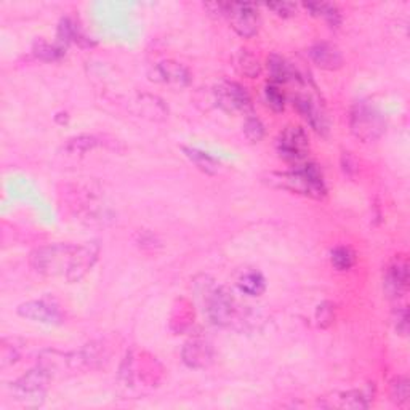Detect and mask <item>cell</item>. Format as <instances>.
I'll return each mask as SVG.
<instances>
[{
  "label": "cell",
  "instance_id": "6da1fadb",
  "mask_svg": "<svg viewBox=\"0 0 410 410\" xmlns=\"http://www.w3.org/2000/svg\"><path fill=\"white\" fill-rule=\"evenodd\" d=\"M100 245L87 242L84 245L52 244L39 247L31 253V266L47 278H64L77 282L98 260Z\"/></svg>",
  "mask_w": 410,
  "mask_h": 410
},
{
  "label": "cell",
  "instance_id": "7a4b0ae2",
  "mask_svg": "<svg viewBox=\"0 0 410 410\" xmlns=\"http://www.w3.org/2000/svg\"><path fill=\"white\" fill-rule=\"evenodd\" d=\"M266 181L278 190L290 191L311 199H324L327 194L326 183L321 170L314 164L298 165L290 172H276L269 174Z\"/></svg>",
  "mask_w": 410,
  "mask_h": 410
},
{
  "label": "cell",
  "instance_id": "3957f363",
  "mask_svg": "<svg viewBox=\"0 0 410 410\" xmlns=\"http://www.w3.org/2000/svg\"><path fill=\"white\" fill-rule=\"evenodd\" d=\"M349 128L356 138L369 143L385 133L386 122L379 107L370 105L369 101H358L349 114Z\"/></svg>",
  "mask_w": 410,
  "mask_h": 410
},
{
  "label": "cell",
  "instance_id": "277c9868",
  "mask_svg": "<svg viewBox=\"0 0 410 410\" xmlns=\"http://www.w3.org/2000/svg\"><path fill=\"white\" fill-rule=\"evenodd\" d=\"M50 380L52 377L40 365H37L12 383L13 397L26 407H39L44 402Z\"/></svg>",
  "mask_w": 410,
  "mask_h": 410
},
{
  "label": "cell",
  "instance_id": "5b68a950",
  "mask_svg": "<svg viewBox=\"0 0 410 410\" xmlns=\"http://www.w3.org/2000/svg\"><path fill=\"white\" fill-rule=\"evenodd\" d=\"M221 15L229 20L233 28L241 37H253L258 32L260 16H258V7L255 3H220Z\"/></svg>",
  "mask_w": 410,
  "mask_h": 410
},
{
  "label": "cell",
  "instance_id": "8992f818",
  "mask_svg": "<svg viewBox=\"0 0 410 410\" xmlns=\"http://www.w3.org/2000/svg\"><path fill=\"white\" fill-rule=\"evenodd\" d=\"M215 96H217V102L221 109L229 112V114H244L252 116L253 111V102L244 87L237 82H229V80H223L215 87Z\"/></svg>",
  "mask_w": 410,
  "mask_h": 410
},
{
  "label": "cell",
  "instance_id": "52a82bcc",
  "mask_svg": "<svg viewBox=\"0 0 410 410\" xmlns=\"http://www.w3.org/2000/svg\"><path fill=\"white\" fill-rule=\"evenodd\" d=\"M294 106L300 112V116L310 123L312 130L319 135H327L331 123H328L327 112L324 109L322 102L317 100V96L312 95L311 91H300L294 98Z\"/></svg>",
  "mask_w": 410,
  "mask_h": 410
},
{
  "label": "cell",
  "instance_id": "ba28073f",
  "mask_svg": "<svg viewBox=\"0 0 410 410\" xmlns=\"http://www.w3.org/2000/svg\"><path fill=\"white\" fill-rule=\"evenodd\" d=\"M310 151L308 135L301 127H287L278 138V153L280 159L298 164Z\"/></svg>",
  "mask_w": 410,
  "mask_h": 410
},
{
  "label": "cell",
  "instance_id": "9c48e42d",
  "mask_svg": "<svg viewBox=\"0 0 410 410\" xmlns=\"http://www.w3.org/2000/svg\"><path fill=\"white\" fill-rule=\"evenodd\" d=\"M205 312L215 326H229L236 314L234 300L225 289H213L205 300Z\"/></svg>",
  "mask_w": 410,
  "mask_h": 410
},
{
  "label": "cell",
  "instance_id": "30bf717a",
  "mask_svg": "<svg viewBox=\"0 0 410 410\" xmlns=\"http://www.w3.org/2000/svg\"><path fill=\"white\" fill-rule=\"evenodd\" d=\"M18 314L24 319L32 322L47 324V326H58L63 322V314L55 305L48 303L45 300L28 301L18 306Z\"/></svg>",
  "mask_w": 410,
  "mask_h": 410
},
{
  "label": "cell",
  "instance_id": "8fae6325",
  "mask_svg": "<svg viewBox=\"0 0 410 410\" xmlns=\"http://www.w3.org/2000/svg\"><path fill=\"white\" fill-rule=\"evenodd\" d=\"M383 287L390 298H401L409 287V264L404 258H397L386 268Z\"/></svg>",
  "mask_w": 410,
  "mask_h": 410
},
{
  "label": "cell",
  "instance_id": "7c38bea8",
  "mask_svg": "<svg viewBox=\"0 0 410 410\" xmlns=\"http://www.w3.org/2000/svg\"><path fill=\"white\" fill-rule=\"evenodd\" d=\"M183 360L191 369H205L213 363V348L202 338H192L183 348Z\"/></svg>",
  "mask_w": 410,
  "mask_h": 410
},
{
  "label": "cell",
  "instance_id": "4fadbf2b",
  "mask_svg": "<svg viewBox=\"0 0 410 410\" xmlns=\"http://www.w3.org/2000/svg\"><path fill=\"white\" fill-rule=\"evenodd\" d=\"M151 80L160 84H170L178 85V87H185L191 82V74L183 64L176 61H162L155 64L154 71L151 74Z\"/></svg>",
  "mask_w": 410,
  "mask_h": 410
},
{
  "label": "cell",
  "instance_id": "5bb4252c",
  "mask_svg": "<svg viewBox=\"0 0 410 410\" xmlns=\"http://www.w3.org/2000/svg\"><path fill=\"white\" fill-rule=\"evenodd\" d=\"M308 53H310L312 63L321 69H326V71H335V69L342 68L343 64L342 52L338 50V47L328 44V42H317V44L310 48Z\"/></svg>",
  "mask_w": 410,
  "mask_h": 410
},
{
  "label": "cell",
  "instance_id": "9a60e30c",
  "mask_svg": "<svg viewBox=\"0 0 410 410\" xmlns=\"http://www.w3.org/2000/svg\"><path fill=\"white\" fill-rule=\"evenodd\" d=\"M268 71H269V77H271V82L280 85L292 80L295 68L289 61H285L282 56H279L274 53V55L268 56Z\"/></svg>",
  "mask_w": 410,
  "mask_h": 410
},
{
  "label": "cell",
  "instance_id": "2e32d148",
  "mask_svg": "<svg viewBox=\"0 0 410 410\" xmlns=\"http://www.w3.org/2000/svg\"><path fill=\"white\" fill-rule=\"evenodd\" d=\"M183 153H185L186 158L190 159L199 170H202L204 174L213 175L220 170V162L217 159H213L210 154L204 153V151H201V149L183 148Z\"/></svg>",
  "mask_w": 410,
  "mask_h": 410
},
{
  "label": "cell",
  "instance_id": "e0dca14e",
  "mask_svg": "<svg viewBox=\"0 0 410 410\" xmlns=\"http://www.w3.org/2000/svg\"><path fill=\"white\" fill-rule=\"evenodd\" d=\"M303 8L306 12H310L312 16H321L328 23L332 28H337V26L342 23V16H340L338 8L333 3L327 2H310L303 3Z\"/></svg>",
  "mask_w": 410,
  "mask_h": 410
},
{
  "label": "cell",
  "instance_id": "ac0fdd59",
  "mask_svg": "<svg viewBox=\"0 0 410 410\" xmlns=\"http://www.w3.org/2000/svg\"><path fill=\"white\" fill-rule=\"evenodd\" d=\"M237 285H239L241 292L250 296H260L264 290H266V280H264L263 274L258 271L245 273L244 276L239 279Z\"/></svg>",
  "mask_w": 410,
  "mask_h": 410
},
{
  "label": "cell",
  "instance_id": "d6986e66",
  "mask_svg": "<svg viewBox=\"0 0 410 410\" xmlns=\"http://www.w3.org/2000/svg\"><path fill=\"white\" fill-rule=\"evenodd\" d=\"M237 68H239L241 74H244L245 77L250 79H255L261 73L260 61L249 50H241L239 55H237Z\"/></svg>",
  "mask_w": 410,
  "mask_h": 410
},
{
  "label": "cell",
  "instance_id": "ffe728a7",
  "mask_svg": "<svg viewBox=\"0 0 410 410\" xmlns=\"http://www.w3.org/2000/svg\"><path fill=\"white\" fill-rule=\"evenodd\" d=\"M331 261H332V266L338 269V271H348V269H351L354 266L356 255L349 247L340 245L332 250Z\"/></svg>",
  "mask_w": 410,
  "mask_h": 410
},
{
  "label": "cell",
  "instance_id": "44dd1931",
  "mask_svg": "<svg viewBox=\"0 0 410 410\" xmlns=\"http://www.w3.org/2000/svg\"><path fill=\"white\" fill-rule=\"evenodd\" d=\"M391 401L397 404V406H404L410 397V381L407 377H396L391 381V390H390Z\"/></svg>",
  "mask_w": 410,
  "mask_h": 410
},
{
  "label": "cell",
  "instance_id": "7402d4cb",
  "mask_svg": "<svg viewBox=\"0 0 410 410\" xmlns=\"http://www.w3.org/2000/svg\"><path fill=\"white\" fill-rule=\"evenodd\" d=\"M338 399H340L338 406L347 407V409H367L370 404L369 395H365L364 391H359V390L343 393L342 397Z\"/></svg>",
  "mask_w": 410,
  "mask_h": 410
},
{
  "label": "cell",
  "instance_id": "603a6c76",
  "mask_svg": "<svg viewBox=\"0 0 410 410\" xmlns=\"http://www.w3.org/2000/svg\"><path fill=\"white\" fill-rule=\"evenodd\" d=\"M264 98L268 101V106L271 107L274 112H282L285 107V95L284 91L279 89L276 84H268L264 87Z\"/></svg>",
  "mask_w": 410,
  "mask_h": 410
},
{
  "label": "cell",
  "instance_id": "cb8c5ba5",
  "mask_svg": "<svg viewBox=\"0 0 410 410\" xmlns=\"http://www.w3.org/2000/svg\"><path fill=\"white\" fill-rule=\"evenodd\" d=\"M244 135L250 143H260L264 137V126L258 117L249 116L244 122Z\"/></svg>",
  "mask_w": 410,
  "mask_h": 410
},
{
  "label": "cell",
  "instance_id": "d4e9b609",
  "mask_svg": "<svg viewBox=\"0 0 410 410\" xmlns=\"http://www.w3.org/2000/svg\"><path fill=\"white\" fill-rule=\"evenodd\" d=\"M96 144H98V139L95 137H87V135H84V137L69 139V143L66 144V151L71 154H84L87 153V151L93 149Z\"/></svg>",
  "mask_w": 410,
  "mask_h": 410
},
{
  "label": "cell",
  "instance_id": "484cf974",
  "mask_svg": "<svg viewBox=\"0 0 410 410\" xmlns=\"http://www.w3.org/2000/svg\"><path fill=\"white\" fill-rule=\"evenodd\" d=\"M316 321H317V327L321 328H327L328 326H331V324L333 322V305L326 301V303L317 306Z\"/></svg>",
  "mask_w": 410,
  "mask_h": 410
},
{
  "label": "cell",
  "instance_id": "4316f807",
  "mask_svg": "<svg viewBox=\"0 0 410 410\" xmlns=\"http://www.w3.org/2000/svg\"><path fill=\"white\" fill-rule=\"evenodd\" d=\"M266 8L280 16V18H292V16L296 15V8L298 7L294 2H274L266 3Z\"/></svg>",
  "mask_w": 410,
  "mask_h": 410
},
{
  "label": "cell",
  "instance_id": "83f0119b",
  "mask_svg": "<svg viewBox=\"0 0 410 410\" xmlns=\"http://www.w3.org/2000/svg\"><path fill=\"white\" fill-rule=\"evenodd\" d=\"M20 359V351L16 347H8L7 342H2V349H0V367H5L10 364H15Z\"/></svg>",
  "mask_w": 410,
  "mask_h": 410
},
{
  "label": "cell",
  "instance_id": "f1b7e54d",
  "mask_svg": "<svg viewBox=\"0 0 410 410\" xmlns=\"http://www.w3.org/2000/svg\"><path fill=\"white\" fill-rule=\"evenodd\" d=\"M395 327L399 335L406 337L409 333V311L407 308H401V310L396 311L395 316Z\"/></svg>",
  "mask_w": 410,
  "mask_h": 410
}]
</instances>
